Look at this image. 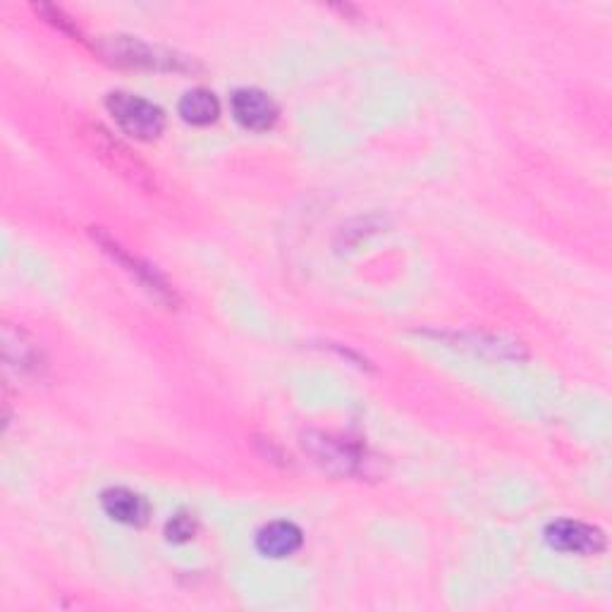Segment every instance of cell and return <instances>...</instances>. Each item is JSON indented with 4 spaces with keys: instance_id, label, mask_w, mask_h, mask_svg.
<instances>
[{
    "instance_id": "14",
    "label": "cell",
    "mask_w": 612,
    "mask_h": 612,
    "mask_svg": "<svg viewBox=\"0 0 612 612\" xmlns=\"http://www.w3.org/2000/svg\"><path fill=\"white\" fill-rule=\"evenodd\" d=\"M37 12H41L43 18L51 22L53 27H58L60 31H66V34H72L79 41H85L82 37H79V29L72 24L70 18H66V12H62L60 8H56V6H37Z\"/></svg>"
},
{
    "instance_id": "11",
    "label": "cell",
    "mask_w": 612,
    "mask_h": 612,
    "mask_svg": "<svg viewBox=\"0 0 612 612\" xmlns=\"http://www.w3.org/2000/svg\"><path fill=\"white\" fill-rule=\"evenodd\" d=\"M3 349H6V362L18 368L20 374H39V368L43 366L41 347L31 340L22 328L12 330L10 326H6Z\"/></svg>"
},
{
    "instance_id": "8",
    "label": "cell",
    "mask_w": 612,
    "mask_h": 612,
    "mask_svg": "<svg viewBox=\"0 0 612 612\" xmlns=\"http://www.w3.org/2000/svg\"><path fill=\"white\" fill-rule=\"evenodd\" d=\"M438 340H445L453 347L481 354V357H493L497 362L505 359H524V352L520 343L503 340V337H493L486 333H438Z\"/></svg>"
},
{
    "instance_id": "3",
    "label": "cell",
    "mask_w": 612,
    "mask_h": 612,
    "mask_svg": "<svg viewBox=\"0 0 612 612\" xmlns=\"http://www.w3.org/2000/svg\"><path fill=\"white\" fill-rule=\"evenodd\" d=\"M99 51L112 66L130 70H189V60L177 56L166 48L151 46L135 37H103L99 41Z\"/></svg>"
},
{
    "instance_id": "6",
    "label": "cell",
    "mask_w": 612,
    "mask_h": 612,
    "mask_svg": "<svg viewBox=\"0 0 612 612\" xmlns=\"http://www.w3.org/2000/svg\"><path fill=\"white\" fill-rule=\"evenodd\" d=\"M545 541L551 547L567 555H599L605 547V534L586 522L576 520H557L547 524Z\"/></svg>"
},
{
    "instance_id": "5",
    "label": "cell",
    "mask_w": 612,
    "mask_h": 612,
    "mask_svg": "<svg viewBox=\"0 0 612 612\" xmlns=\"http://www.w3.org/2000/svg\"><path fill=\"white\" fill-rule=\"evenodd\" d=\"M106 108L120 130L137 141H154L166 130V112L141 96L112 91L108 93Z\"/></svg>"
},
{
    "instance_id": "2",
    "label": "cell",
    "mask_w": 612,
    "mask_h": 612,
    "mask_svg": "<svg viewBox=\"0 0 612 612\" xmlns=\"http://www.w3.org/2000/svg\"><path fill=\"white\" fill-rule=\"evenodd\" d=\"M302 447L306 450L320 470L333 476H362L366 474L368 455L366 450L345 436L330 431H306L302 436Z\"/></svg>"
},
{
    "instance_id": "4",
    "label": "cell",
    "mask_w": 612,
    "mask_h": 612,
    "mask_svg": "<svg viewBox=\"0 0 612 612\" xmlns=\"http://www.w3.org/2000/svg\"><path fill=\"white\" fill-rule=\"evenodd\" d=\"M91 237H93L96 245L103 249V254L110 256L112 264H118L127 273V276H130L141 289H147V293L156 302L166 304L168 309H177V306H180V297H177L175 287L164 276H160V273L151 264L139 259L137 254L127 251L118 239H112L101 228H91Z\"/></svg>"
},
{
    "instance_id": "7",
    "label": "cell",
    "mask_w": 612,
    "mask_h": 612,
    "mask_svg": "<svg viewBox=\"0 0 612 612\" xmlns=\"http://www.w3.org/2000/svg\"><path fill=\"white\" fill-rule=\"evenodd\" d=\"M233 116L249 132H268L278 122V106L261 89H237L233 93Z\"/></svg>"
},
{
    "instance_id": "13",
    "label": "cell",
    "mask_w": 612,
    "mask_h": 612,
    "mask_svg": "<svg viewBox=\"0 0 612 612\" xmlns=\"http://www.w3.org/2000/svg\"><path fill=\"white\" fill-rule=\"evenodd\" d=\"M195 534H197V522H195V517H191V514L180 512V514H175V517L166 524V536L172 543H187V541L195 539Z\"/></svg>"
},
{
    "instance_id": "9",
    "label": "cell",
    "mask_w": 612,
    "mask_h": 612,
    "mask_svg": "<svg viewBox=\"0 0 612 612\" xmlns=\"http://www.w3.org/2000/svg\"><path fill=\"white\" fill-rule=\"evenodd\" d=\"M103 512L127 526H141L149 520V503L130 488H110L101 495Z\"/></svg>"
},
{
    "instance_id": "1",
    "label": "cell",
    "mask_w": 612,
    "mask_h": 612,
    "mask_svg": "<svg viewBox=\"0 0 612 612\" xmlns=\"http://www.w3.org/2000/svg\"><path fill=\"white\" fill-rule=\"evenodd\" d=\"M85 144L91 149V154L101 160L106 168H110L116 175H120L122 180L130 182L132 187L141 191H156V177L151 168L144 164L141 158L132 154V149H127L120 139L112 137L103 125L99 122H85L82 130Z\"/></svg>"
},
{
    "instance_id": "12",
    "label": "cell",
    "mask_w": 612,
    "mask_h": 612,
    "mask_svg": "<svg viewBox=\"0 0 612 612\" xmlns=\"http://www.w3.org/2000/svg\"><path fill=\"white\" fill-rule=\"evenodd\" d=\"M180 116L185 122L206 127L218 120L220 116V101L216 99L214 91L206 89H195L185 93V99L180 101Z\"/></svg>"
},
{
    "instance_id": "10",
    "label": "cell",
    "mask_w": 612,
    "mask_h": 612,
    "mask_svg": "<svg viewBox=\"0 0 612 612\" xmlns=\"http://www.w3.org/2000/svg\"><path fill=\"white\" fill-rule=\"evenodd\" d=\"M302 543H304L302 529L293 522H270L259 531V536H256V547H259V553L273 560L295 555L302 547Z\"/></svg>"
}]
</instances>
